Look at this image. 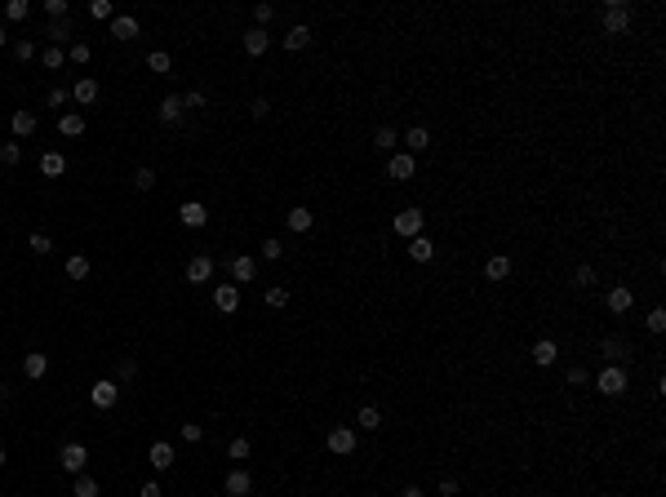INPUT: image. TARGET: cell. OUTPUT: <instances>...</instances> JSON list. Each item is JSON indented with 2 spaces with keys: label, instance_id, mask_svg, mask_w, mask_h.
Masks as SVG:
<instances>
[{
  "label": "cell",
  "instance_id": "obj_18",
  "mask_svg": "<svg viewBox=\"0 0 666 497\" xmlns=\"http://www.w3.org/2000/svg\"><path fill=\"white\" fill-rule=\"evenodd\" d=\"M182 98H178V93H169V98L160 102V107H156V116H160V125H178V120H182Z\"/></svg>",
  "mask_w": 666,
  "mask_h": 497
},
{
  "label": "cell",
  "instance_id": "obj_35",
  "mask_svg": "<svg viewBox=\"0 0 666 497\" xmlns=\"http://www.w3.org/2000/svg\"><path fill=\"white\" fill-rule=\"evenodd\" d=\"M89 58H93V49H89L84 40H71V45H67V62H76V67H84Z\"/></svg>",
  "mask_w": 666,
  "mask_h": 497
},
{
  "label": "cell",
  "instance_id": "obj_40",
  "mask_svg": "<svg viewBox=\"0 0 666 497\" xmlns=\"http://www.w3.org/2000/svg\"><path fill=\"white\" fill-rule=\"evenodd\" d=\"M18 160H23V147H18V143H0V165L14 169Z\"/></svg>",
  "mask_w": 666,
  "mask_h": 497
},
{
  "label": "cell",
  "instance_id": "obj_13",
  "mask_svg": "<svg viewBox=\"0 0 666 497\" xmlns=\"http://www.w3.org/2000/svg\"><path fill=\"white\" fill-rule=\"evenodd\" d=\"M213 306H218L222 315H231L240 306V289L236 284H213Z\"/></svg>",
  "mask_w": 666,
  "mask_h": 497
},
{
  "label": "cell",
  "instance_id": "obj_25",
  "mask_svg": "<svg viewBox=\"0 0 666 497\" xmlns=\"http://www.w3.org/2000/svg\"><path fill=\"white\" fill-rule=\"evenodd\" d=\"M484 276H489L493 284H498V280H506V276H511V258H506V253H493V258L484 262Z\"/></svg>",
  "mask_w": 666,
  "mask_h": 497
},
{
  "label": "cell",
  "instance_id": "obj_47",
  "mask_svg": "<svg viewBox=\"0 0 666 497\" xmlns=\"http://www.w3.org/2000/svg\"><path fill=\"white\" fill-rule=\"evenodd\" d=\"M644 324H649V333H666V311H662V306H653Z\"/></svg>",
  "mask_w": 666,
  "mask_h": 497
},
{
  "label": "cell",
  "instance_id": "obj_55",
  "mask_svg": "<svg viewBox=\"0 0 666 497\" xmlns=\"http://www.w3.org/2000/svg\"><path fill=\"white\" fill-rule=\"evenodd\" d=\"M582 382H586V369H582V364H573V369H569V387H582Z\"/></svg>",
  "mask_w": 666,
  "mask_h": 497
},
{
  "label": "cell",
  "instance_id": "obj_59",
  "mask_svg": "<svg viewBox=\"0 0 666 497\" xmlns=\"http://www.w3.org/2000/svg\"><path fill=\"white\" fill-rule=\"evenodd\" d=\"M400 497H427V493H422V489H418V484H409V489H405V493H400Z\"/></svg>",
  "mask_w": 666,
  "mask_h": 497
},
{
  "label": "cell",
  "instance_id": "obj_7",
  "mask_svg": "<svg viewBox=\"0 0 666 497\" xmlns=\"http://www.w3.org/2000/svg\"><path fill=\"white\" fill-rule=\"evenodd\" d=\"M227 271H231V280H236V284H249V280H258V258L236 253V258L227 262Z\"/></svg>",
  "mask_w": 666,
  "mask_h": 497
},
{
  "label": "cell",
  "instance_id": "obj_42",
  "mask_svg": "<svg viewBox=\"0 0 666 497\" xmlns=\"http://www.w3.org/2000/svg\"><path fill=\"white\" fill-rule=\"evenodd\" d=\"M227 457H231V462H245V457H249V439H245V435H236V439L227 444Z\"/></svg>",
  "mask_w": 666,
  "mask_h": 497
},
{
  "label": "cell",
  "instance_id": "obj_37",
  "mask_svg": "<svg viewBox=\"0 0 666 497\" xmlns=\"http://www.w3.org/2000/svg\"><path fill=\"white\" fill-rule=\"evenodd\" d=\"M71 493H76V497H98V480H93V475H76Z\"/></svg>",
  "mask_w": 666,
  "mask_h": 497
},
{
  "label": "cell",
  "instance_id": "obj_51",
  "mask_svg": "<svg viewBox=\"0 0 666 497\" xmlns=\"http://www.w3.org/2000/svg\"><path fill=\"white\" fill-rule=\"evenodd\" d=\"M178 435H182L187 444H200V439H204V426H195V422H187V426L178 431Z\"/></svg>",
  "mask_w": 666,
  "mask_h": 497
},
{
  "label": "cell",
  "instance_id": "obj_60",
  "mask_svg": "<svg viewBox=\"0 0 666 497\" xmlns=\"http://www.w3.org/2000/svg\"><path fill=\"white\" fill-rule=\"evenodd\" d=\"M5 40H9V36H5V27H0V45H5Z\"/></svg>",
  "mask_w": 666,
  "mask_h": 497
},
{
  "label": "cell",
  "instance_id": "obj_31",
  "mask_svg": "<svg viewBox=\"0 0 666 497\" xmlns=\"http://www.w3.org/2000/svg\"><path fill=\"white\" fill-rule=\"evenodd\" d=\"M409 258H414V262H431V258H436V245H431L427 236H414V240H409Z\"/></svg>",
  "mask_w": 666,
  "mask_h": 497
},
{
  "label": "cell",
  "instance_id": "obj_21",
  "mask_svg": "<svg viewBox=\"0 0 666 497\" xmlns=\"http://www.w3.org/2000/svg\"><path fill=\"white\" fill-rule=\"evenodd\" d=\"M285 227H289V231H298V236H307V231L316 227L311 209H289V213H285Z\"/></svg>",
  "mask_w": 666,
  "mask_h": 497
},
{
  "label": "cell",
  "instance_id": "obj_24",
  "mask_svg": "<svg viewBox=\"0 0 666 497\" xmlns=\"http://www.w3.org/2000/svg\"><path fill=\"white\" fill-rule=\"evenodd\" d=\"M58 134L62 138H80L84 134V116H80V111H62V116H58Z\"/></svg>",
  "mask_w": 666,
  "mask_h": 497
},
{
  "label": "cell",
  "instance_id": "obj_49",
  "mask_svg": "<svg viewBox=\"0 0 666 497\" xmlns=\"http://www.w3.org/2000/svg\"><path fill=\"white\" fill-rule=\"evenodd\" d=\"M285 302H289V289L285 284H271L267 289V306H285Z\"/></svg>",
  "mask_w": 666,
  "mask_h": 497
},
{
  "label": "cell",
  "instance_id": "obj_5",
  "mask_svg": "<svg viewBox=\"0 0 666 497\" xmlns=\"http://www.w3.org/2000/svg\"><path fill=\"white\" fill-rule=\"evenodd\" d=\"M422 222H427V218H422V209H400V213H396V222H391V231H396V236H409V240H414V236H422Z\"/></svg>",
  "mask_w": 666,
  "mask_h": 497
},
{
  "label": "cell",
  "instance_id": "obj_11",
  "mask_svg": "<svg viewBox=\"0 0 666 497\" xmlns=\"http://www.w3.org/2000/svg\"><path fill=\"white\" fill-rule=\"evenodd\" d=\"M329 453H337V457L355 453V431L351 426H333L329 431Z\"/></svg>",
  "mask_w": 666,
  "mask_h": 497
},
{
  "label": "cell",
  "instance_id": "obj_26",
  "mask_svg": "<svg viewBox=\"0 0 666 497\" xmlns=\"http://www.w3.org/2000/svg\"><path fill=\"white\" fill-rule=\"evenodd\" d=\"M604 302H608V311H613V315H622V311H631V302H635V298H631V289H622V284H617V289H608V298H604Z\"/></svg>",
  "mask_w": 666,
  "mask_h": 497
},
{
  "label": "cell",
  "instance_id": "obj_6",
  "mask_svg": "<svg viewBox=\"0 0 666 497\" xmlns=\"http://www.w3.org/2000/svg\"><path fill=\"white\" fill-rule=\"evenodd\" d=\"M116 400H120V387H116V382L102 378V382H93V387H89V404L93 409H116Z\"/></svg>",
  "mask_w": 666,
  "mask_h": 497
},
{
  "label": "cell",
  "instance_id": "obj_14",
  "mask_svg": "<svg viewBox=\"0 0 666 497\" xmlns=\"http://www.w3.org/2000/svg\"><path fill=\"white\" fill-rule=\"evenodd\" d=\"M23 373H27L32 382H40L45 373H49V355H45V351H27V355H23Z\"/></svg>",
  "mask_w": 666,
  "mask_h": 497
},
{
  "label": "cell",
  "instance_id": "obj_16",
  "mask_svg": "<svg viewBox=\"0 0 666 497\" xmlns=\"http://www.w3.org/2000/svg\"><path fill=\"white\" fill-rule=\"evenodd\" d=\"M178 218H182V227H204V222H209V209H204L200 200H187L182 209H178Z\"/></svg>",
  "mask_w": 666,
  "mask_h": 497
},
{
  "label": "cell",
  "instance_id": "obj_38",
  "mask_svg": "<svg viewBox=\"0 0 666 497\" xmlns=\"http://www.w3.org/2000/svg\"><path fill=\"white\" fill-rule=\"evenodd\" d=\"M89 18H98V23H111V18H116V5H111V0H93V5H89Z\"/></svg>",
  "mask_w": 666,
  "mask_h": 497
},
{
  "label": "cell",
  "instance_id": "obj_50",
  "mask_svg": "<svg viewBox=\"0 0 666 497\" xmlns=\"http://www.w3.org/2000/svg\"><path fill=\"white\" fill-rule=\"evenodd\" d=\"M573 284L578 289H591V284H595V267H578L573 271Z\"/></svg>",
  "mask_w": 666,
  "mask_h": 497
},
{
  "label": "cell",
  "instance_id": "obj_10",
  "mask_svg": "<svg viewBox=\"0 0 666 497\" xmlns=\"http://www.w3.org/2000/svg\"><path fill=\"white\" fill-rule=\"evenodd\" d=\"M222 489H227V497H249L253 493V475L245 471V466H236V471H227V484H222Z\"/></svg>",
  "mask_w": 666,
  "mask_h": 497
},
{
  "label": "cell",
  "instance_id": "obj_57",
  "mask_svg": "<svg viewBox=\"0 0 666 497\" xmlns=\"http://www.w3.org/2000/svg\"><path fill=\"white\" fill-rule=\"evenodd\" d=\"M249 111H253V116L262 120V116H267V111H271V102H267V98H253V102H249Z\"/></svg>",
  "mask_w": 666,
  "mask_h": 497
},
{
  "label": "cell",
  "instance_id": "obj_19",
  "mask_svg": "<svg viewBox=\"0 0 666 497\" xmlns=\"http://www.w3.org/2000/svg\"><path fill=\"white\" fill-rule=\"evenodd\" d=\"M111 36H116V40H134V36H138V18L134 14H116V18H111Z\"/></svg>",
  "mask_w": 666,
  "mask_h": 497
},
{
  "label": "cell",
  "instance_id": "obj_39",
  "mask_svg": "<svg viewBox=\"0 0 666 497\" xmlns=\"http://www.w3.org/2000/svg\"><path fill=\"white\" fill-rule=\"evenodd\" d=\"M27 14H32V5H27V0H9V5H5V18H9V23H23Z\"/></svg>",
  "mask_w": 666,
  "mask_h": 497
},
{
  "label": "cell",
  "instance_id": "obj_17",
  "mask_svg": "<svg viewBox=\"0 0 666 497\" xmlns=\"http://www.w3.org/2000/svg\"><path fill=\"white\" fill-rule=\"evenodd\" d=\"M556 360H560V346L551 342V337H542V342H533V364H538V369H551Z\"/></svg>",
  "mask_w": 666,
  "mask_h": 497
},
{
  "label": "cell",
  "instance_id": "obj_27",
  "mask_svg": "<svg viewBox=\"0 0 666 497\" xmlns=\"http://www.w3.org/2000/svg\"><path fill=\"white\" fill-rule=\"evenodd\" d=\"M396 143H400V134H396V129H391V125H378V129H373V147H378V151H396Z\"/></svg>",
  "mask_w": 666,
  "mask_h": 497
},
{
  "label": "cell",
  "instance_id": "obj_2",
  "mask_svg": "<svg viewBox=\"0 0 666 497\" xmlns=\"http://www.w3.org/2000/svg\"><path fill=\"white\" fill-rule=\"evenodd\" d=\"M599 27H604V32H613V36H622L626 27H631V5H622V0L604 5V9H599Z\"/></svg>",
  "mask_w": 666,
  "mask_h": 497
},
{
  "label": "cell",
  "instance_id": "obj_43",
  "mask_svg": "<svg viewBox=\"0 0 666 497\" xmlns=\"http://www.w3.org/2000/svg\"><path fill=\"white\" fill-rule=\"evenodd\" d=\"M27 249H36V253L45 258V253H53V240L45 236V231H32V240H27Z\"/></svg>",
  "mask_w": 666,
  "mask_h": 497
},
{
  "label": "cell",
  "instance_id": "obj_12",
  "mask_svg": "<svg viewBox=\"0 0 666 497\" xmlns=\"http://www.w3.org/2000/svg\"><path fill=\"white\" fill-rule=\"evenodd\" d=\"M599 351H604V360H608V364H622L626 355H631V342H626L622 333H608V337H604V346H599Z\"/></svg>",
  "mask_w": 666,
  "mask_h": 497
},
{
  "label": "cell",
  "instance_id": "obj_29",
  "mask_svg": "<svg viewBox=\"0 0 666 497\" xmlns=\"http://www.w3.org/2000/svg\"><path fill=\"white\" fill-rule=\"evenodd\" d=\"M405 147H409V156L427 151V147H431V134H427V129H422V125H414V129H409V134H405Z\"/></svg>",
  "mask_w": 666,
  "mask_h": 497
},
{
  "label": "cell",
  "instance_id": "obj_41",
  "mask_svg": "<svg viewBox=\"0 0 666 497\" xmlns=\"http://www.w3.org/2000/svg\"><path fill=\"white\" fill-rule=\"evenodd\" d=\"M134 186H138V191H152V186H156V169H134Z\"/></svg>",
  "mask_w": 666,
  "mask_h": 497
},
{
  "label": "cell",
  "instance_id": "obj_58",
  "mask_svg": "<svg viewBox=\"0 0 666 497\" xmlns=\"http://www.w3.org/2000/svg\"><path fill=\"white\" fill-rule=\"evenodd\" d=\"M138 497H160V484H156V480H147V484H143V493H138Z\"/></svg>",
  "mask_w": 666,
  "mask_h": 497
},
{
  "label": "cell",
  "instance_id": "obj_9",
  "mask_svg": "<svg viewBox=\"0 0 666 497\" xmlns=\"http://www.w3.org/2000/svg\"><path fill=\"white\" fill-rule=\"evenodd\" d=\"M45 36H49V45L67 49L71 36H76V27H71V18H53V23H45Z\"/></svg>",
  "mask_w": 666,
  "mask_h": 497
},
{
  "label": "cell",
  "instance_id": "obj_45",
  "mask_svg": "<svg viewBox=\"0 0 666 497\" xmlns=\"http://www.w3.org/2000/svg\"><path fill=\"white\" fill-rule=\"evenodd\" d=\"M45 14H49V23L53 18H71V5L67 0H45Z\"/></svg>",
  "mask_w": 666,
  "mask_h": 497
},
{
  "label": "cell",
  "instance_id": "obj_56",
  "mask_svg": "<svg viewBox=\"0 0 666 497\" xmlns=\"http://www.w3.org/2000/svg\"><path fill=\"white\" fill-rule=\"evenodd\" d=\"M182 107H204V89H191V93L182 98Z\"/></svg>",
  "mask_w": 666,
  "mask_h": 497
},
{
  "label": "cell",
  "instance_id": "obj_22",
  "mask_svg": "<svg viewBox=\"0 0 666 497\" xmlns=\"http://www.w3.org/2000/svg\"><path fill=\"white\" fill-rule=\"evenodd\" d=\"M267 49H271V36L262 32V27H253V32L245 36V53H249V58H262Z\"/></svg>",
  "mask_w": 666,
  "mask_h": 497
},
{
  "label": "cell",
  "instance_id": "obj_46",
  "mask_svg": "<svg viewBox=\"0 0 666 497\" xmlns=\"http://www.w3.org/2000/svg\"><path fill=\"white\" fill-rule=\"evenodd\" d=\"M14 58L18 62H32L36 58V40H14Z\"/></svg>",
  "mask_w": 666,
  "mask_h": 497
},
{
  "label": "cell",
  "instance_id": "obj_36",
  "mask_svg": "<svg viewBox=\"0 0 666 497\" xmlns=\"http://www.w3.org/2000/svg\"><path fill=\"white\" fill-rule=\"evenodd\" d=\"M147 67H152L156 76H169V67H174V58H169L165 49H156V53H147Z\"/></svg>",
  "mask_w": 666,
  "mask_h": 497
},
{
  "label": "cell",
  "instance_id": "obj_30",
  "mask_svg": "<svg viewBox=\"0 0 666 497\" xmlns=\"http://www.w3.org/2000/svg\"><path fill=\"white\" fill-rule=\"evenodd\" d=\"M89 271H93V262L84 253H71L67 258V280H89Z\"/></svg>",
  "mask_w": 666,
  "mask_h": 497
},
{
  "label": "cell",
  "instance_id": "obj_33",
  "mask_svg": "<svg viewBox=\"0 0 666 497\" xmlns=\"http://www.w3.org/2000/svg\"><path fill=\"white\" fill-rule=\"evenodd\" d=\"M62 62H67V49H58V45H45V49H40V67L58 71Z\"/></svg>",
  "mask_w": 666,
  "mask_h": 497
},
{
  "label": "cell",
  "instance_id": "obj_34",
  "mask_svg": "<svg viewBox=\"0 0 666 497\" xmlns=\"http://www.w3.org/2000/svg\"><path fill=\"white\" fill-rule=\"evenodd\" d=\"M355 426H360V431H378V426H382V413H378L373 404H364L360 417H355Z\"/></svg>",
  "mask_w": 666,
  "mask_h": 497
},
{
  "label": "cell",
  "instance_id": "obj_23",
  "mask_svg": "<svg viewBox=\"0 0 666 497\" xmlns=\"http://www.w3.org/2000/svg\"><path fill=\"white\" fill-rule=\"evenodd\" d=\"M71 98H76L80 107H89V102L98 98V80H93V76H80L76 84H71Z\"/></svg>",
  "mask_w": 666,
  "mask_h": 497
},
{
  "label": "cell",
  "instance_id": "obj_32",
  "mask_svg": "<svg viewBox=\"0 0 666 497\" xmlns=\"http://www.w3.org/2000/svg\"><path fill=\"white\" fill-rule=\"evenodd\" d=\"M62 169H67V160H62L58 151H45V156H40V173H45V178H62Z\"/></svg>",
  "mask_w": 666,
  "mask_h": 497
},
{
  "label": "cell",
  "instance_id": "obj_8",
  "mask_svg": "<svg viewBox=\"0 0 666 497\" xmlns=\"http://www.w3.org/2000/svg\"><path fill=\"white\" fill-rule=\"evenodd\" d=\"M187 280H191V284H209V280H213V258H209V253L187 258Z\"/></svg>",
  "mask_w": 666,
  "mask_h": 497
},
{
  "label": "cell",
  "instance_id": "obj_54",
  "mask_svg": "<svg viewBox=\"0 0 666 497\" xmlns=\"http://www.w3.org/2000/svg\"><path fill=\"white\" fill-rule=\"evenodd\" d=\"M457 493H462V484H457V480H440V497H457Z\"/></svg>",
  "mask_w": 666,
  "mask_h": 497
},
{
  "label": "cell",
  "instance_id": "obj_15",
  "mask_svg": "<svg viewBox=\"0 0 666 497\" xmlns=\"http://www.w3.org/2000/svg\"><path fill=\"white\" fill-rule=\"evenodd\" d=\"M147 457H152V466H156V471H169V466L178 462V453H174V444H169V439H156V444H152V453H147Z\"/></svg>",
  "mask_w": 666,
  "mask_h": 497
},
{
  "label": "cell",
  "instance_id": "obj_61",
  "mask_svg": "<svg viewBox=\"0 0 666 497\" xmlns=\"http://www.w3.org/2000/svg\"><path fill=\"white\" fill-rule=\"evenodd\" d=\"M0 466H5V448H0Z\"/></svg>",
  "mask_w": 666,
  "mask_h": 497
},
{
  "label": "cell",
  "instance_id": "obj_20",
  "mask_svg": "<svg viewBox=\"0 0 666 497\" xmlns=\"http://www.w3.org/2000/svg\"><path fill=\"white\" fill-rule=\"evenodd\" d=\"M9 129H14L18 138H32V134H36V111H32V107L14 111V120H9Z\"/></svg>",
  "mask_w": 666,
  "mask_h": 497
},
{
  "label": "cell",
  "instance_id": "obj_1",
  "mask_svg": "<svg viewBox=\"0 0 666 497\" xmlns=\"http://www.w3.org/2000/svg\"><path fill=\"white\" fill-rule=\"evenodd\" d=\"M595 391L608 396V400L622 396V391H626V369H622V364H604V369L595 373Z\"/></svg>",
  "mask_w": 666,
  "mask_h": 497
},
{
  "label": "cell",
  "instance_id": "obj_48",
  "mask_svg": "<svg viewBox=\"0 0 666 497\" xmlns=\"http://www.w3.org/2000/svg\"><path fill=\"white\" fill-rule=\"evenodd\" d=\"M116 373H120V378H134V373H138V360H134V355H120V360H116Z\"/></svg>",
  "mask_w": 666,
  "mask_h": 497
},
{
  "label": "cell",
  "instance_id": "obj_4",
  "mask_svg": "<svg viewBox=\"0 0 666 497\" xmlns=\"http://www.w3.org/2000/svg\"><path fill=\"white\" fill-rule=\"evenodd\" d=\"M414 173H418V156H409V151H391L387 156V178L391 182H409Z\"/></svg>",
  "mask_w": 666,
  "mask_h": 497
},
{
  "label": "cell",
  "instance_id": "obj_52",
  "mask_svg": "<svg viewBox=\"0 0 666 497\" xmlns=\"http://www.w3.org/2000/svg\"><path fill=\"white\" fill-rule=\"evenodd\" d=\"M253 18H258V27L267 32V23L276 18V5H253Z\"/></svg>",
  "mask_w": 666,
  "mask_h": 497
},
{
  "label": "cell",
  "instance_id": "obj_53",
  "mask_svg": "<svg viewBox=\"0 0 666 497\" xmlns=\"http://www.w3.org/2000/svg\"><path fill=\"white\" fill-rule=\"evenodd\" d=\"M67 98H71V89H49V98H45V102H49V107H62Z\"/></svg>",
  "mask_w": 666,
  "mask_h": 497
},
{
  "label": "cell",
  "instance_id": "obj_3",
  "mask_svg": "<svg viewBox=\"0 0 666 497\" xmlns=\"http://www.w3.org/2000/svg\"><path fill=\"white\" fill-rule=\"evenodd\" d=\"M58 462H62V471H67V475H84V466H89V448H84L80 439H71V444H62Z\"/></svg>",
  "mask_w": 666,
  "mask_h": 497
},
{
  "label": "cell",
  "instance_id": "obj_28",
  "mask_svg": "<svg viewBox=\"0 0 666 497\" xmlns=\"http://www.w3.org/2000/svg\"><path fill=\"white\" fill-rule=\"evenodd\" d=\"M307 45H311V27L298 23V27H289V32H285V49H307Z\"/></svg>",
  "mask_w": 666,
  "mask_h": 497
},
{
  "label": "cell",
  "instance_id": "obj_44",
  "mask_svg": "<svg viewBox=\"0 0 666 497\" xmlns=\"http://www.w3.org/2000/svg\"><path fill=\"white\" fill-rule=\"evenodd\" d=\"M258 253H262V258H267V262H276L280 253H285V245H280L276 236H267V240H262V245H258Z\"/></svg>",
  "mask_w": 666,
  "mask_h": 497
}]
</instances>
